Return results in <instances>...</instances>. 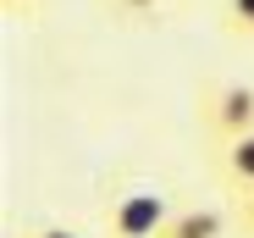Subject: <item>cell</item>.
<instances>
[{"label":"cell","instance_id":"cell-3","mask_svg":"<svg viewBox=\"0 0 254 238\" xmlns=\"http://www.w3.org/2000/svg\"><path fill=\"white\" fill-rule=\"evenodd\" d=\"M160 238H221V211H177Z\"/></svg>","mask_w":254,"mask_h":238},{"label":"cell","instance_id":"cell-6","mask_svg":"<svg viewBox=\"0 0 254 238\" xmlns=\"http://www.w3.org/2000/svg\"><path fill=\"white\" fill-rule=\"evenodd\" d=\"M116 6H122V11H127V17H149V11H155V6H160V0H116Z\"/></svg>","mask_w":254,"mask_h":238},{"label":"cell","instance_id":"cell-8","mask_svg":"<svg viewBox=\"0 0 254 238\" xmlns=\"http://www.w3.org/2000/svg\"><path fill=\"white\" fill-rule=\"evenodd\" d=\"M243 216H249V227H254V188H249V211H243Z\"/></svg>","mask_w":254,"mask_h":238},{"label":"cell","instance_id":"cell-7","mask_svg":"<svg viewBox=\"0 0 254 238\" xmlns=\"http://www.w3.org/2000/svg\"><path fill=\"white\" fill-rule=\"evenodd\" d=\"M33 238H77V233H66V227H45V233H33Z\"/></svg>","mask_w":254,"mask_h":238},{"label":"cell","instance_id":"cell-2","mask_svg":"<svg viewBox=\"0 0 254 238\" xmlns=\"http://www.w3.org/2000/svg\"><path fill=\"white\" fill-rule=\"evenodd\" d=\"M204 116H210V128H216L221 139H238L254 128V89L249 83H221L216 94L204 100Z\"/></svg>","mask_w":254,"mask_h":238},{"label":"cell","instance_id":"cell-9","mask_svg":"<svg viewBox=\"0 0 254 238\" xmlns=\"http://www.w3.org/2000/svg\"><path fill=\"white\" fill-rule=\"evenodd\" d=\"M6 6H11V11H17V6H22V11H28V6H33V0H6Z\"/></svg>","mask_w":254,"mask_h":238},{"label":"cell","instance_id":"cell-1","mask_svg":"<svg viewBox=\"0 0 254 238\" xmlns=\"http://www.w3.org/2000/svg\"><path fill=\"white\" fill-rule=\"evenodd\" d=\"M166 222H172V211H166V194H155V188H133L105 211L111 238H160Z\"/></svg>","mask_w":254,"mask_h":238},{"label":"cell","instance_id":"cell-5","mask_svg":"<svg viewBox=\"0 0 254 238\" xmlns=\"http://www.w3.org/2000/svg\"><path fill=\"white\" fill-rule=\"evenodd\" d=\"M227 33L254 39V0H227Z\"/></svg>","mask_w":254,"mask_h":238},{"label":"cell","instance_id":"cell-4","mask_svg":"<svg viewBox=\"0 0 254 238\" xmlns=\"http://www.w3.org/2000/svg\"><path fill=\"white\" fill-rule=\"evenodd\" d=\"M227 172H232L238 183L254 188V128L238 133V139H227Z\"/></svg>","mask_w":254,"mask_h":238}]
</instances>
